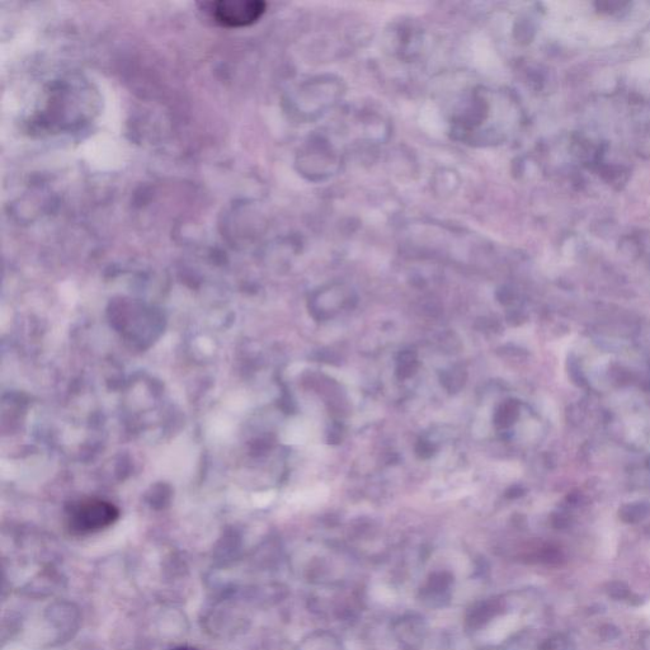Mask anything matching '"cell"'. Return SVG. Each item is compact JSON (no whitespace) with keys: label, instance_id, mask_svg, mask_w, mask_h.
<instances>
[{"label":"cell","instance_id":"cell-3","mask_svg":"<svg viewBox=\"0 0 650 650\" xmlns=\"http://www.w3.org/2000/svg\"><path fill=\"white\" fill-rule=\"evenodd\" d=\"M173 650H197V649L192 648V647H187V645H185V647H178V648L173 649Z\"/></svg>","mask_w":650,"mask_h":650},{"label":"cell","instance_id":"cell-1","mask_svg":"<svg viewBox=\"0 0 650 650\" xmlns=\"http://www.w3.org/2000/svg\"><path fill=\"white\" fill-rule=\"evenodd\" d=\"M120 512L110 502L87 499L75 503L68 511V527L74 535H89L110 527Z\"/></svg>","mask_w":650,"mask_h":650},{"label":"cell","instance_id":"cell-2","mask_svg":"<svg viewBox=\"0 0 650 650\" xmlns=\"http://www.w3.org/2000/svg\"><path fill=\"white\" fill-rule=\"evenodd\" d=\"M266 3L259 0H220L211 4V16L225 27L253 25L266 12Z\"/></svg>","mask_w":650,"mask_h":650}]
</instances>
